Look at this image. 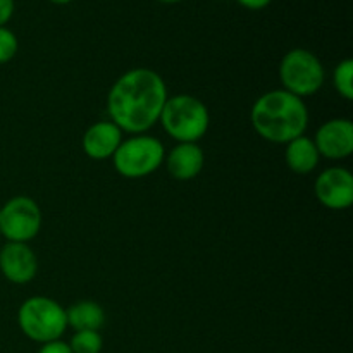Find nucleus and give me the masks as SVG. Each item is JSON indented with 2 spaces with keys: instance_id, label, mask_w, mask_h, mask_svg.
Here are the masks:
<instances>
[{
  "instance_id": "20",
  "label": "nucleus",
  "mask_w": 353,
  "mask_h": 353,
  "mask_svg": "<svg viewBox=\"0 0 353 353\" xmlns=\"http://www.w3.org/2000/svg\"><path fill=\"white\" fill-rule=\"evenodd\" d=\"M236 2L240 3V6L247 7V9L261 10V9H265L272 0H236Z\"/></svg>"
},
{
  "instance_id": "5",
  "label": "nucleus",
  "mask_w": 353,
  "mask_h": 353,
  "mask_svg": "<svg viewBox=\"0 0 353 353\" xmlns=\"http://www.w3.org/2000/svg\"><path fill=\"white\" fill-rule=\"evenodd\" d=\"M279 79L283 90L305 99L316 95L324 85V68L316 54L305 48H293L279 64Z\"/></svg>"
},
{
  "instance_id": "3",
  "label": "nucleus",
  "mask_w": 353,
  "mask_h": 353,
  "mask_svg": "<svg viewBox=\"0 0 353 353\" xmlns=\"http://www.w3.org/2000/svg\"><path fill=\"white\" fill-rule=\"evenodd\" d=\"M159 121L165 133L178 143H196L209 131L210 114L202 100L179 93L168 97Z\"/></svg>"
},
{
  "instance_id": "2",
  "label": "nucleus",
  "mask_w": 353,
  "mask_h": 353,
  "mask_svg": "<svg viewBox=\"0 0 353 353\" xmlns=\"http://www.w3.org/2000/svg\"><path fill=\"white\" fill-rule=\"evenodd\" d=\"M250 121L259 137L272 143H288L303 137L309 126V110L300 97L272 90L255 100Z\"/></svg>"
},
{
  "instance_id": "11",
  "label": "nucleus",
  "mask_w": 353,
  "mask_h": 353,
  "mask_svg": "<svg viewBox=\"0 0 353 353\" xmlns=\"http://www.w3.org/2000/svg\"><path fill=\"white\" fill-rule=\"evenodd\" d=\"M123 141V131L110 121H99L83 134V150L93 161L110 159Z\"/></svg>"
},
{
  "instance_id": "21",
  "label": "nucleus",
  "mask_w": 353,
  "mask_h": 353,
  "mask_svg": "<svg viewBox=\"0 0 353 353\" xmlns=\"http://www.w3.org/2000/svg\"><path fill=\"white\" fill-rule=\"evenodd\" d=\"M52 3H57V6H65V3L72 2V0H50Z\"/></svg>"
},
{
  "instance_id": "8",
  "label": "nucleus",
  "mask_w": 353,
  "mask_h": 353,
  "mask_svg": "<svg viewBox=\"0 0 353 353\" xmlns=\"http://www.w3.org/2000/svg\"><path fill=\"white\" fill-rule=\"evenodd\" d=\"M317 200L326 209L345 210L353 203V176L345 168H330L319 174L314 185Z\"/></svg>"
},
{
  "instance_id": "7",
  "label": "nucleus",
  "mask_w": 353,
  "mask_h": 353,
  "mask_svg": "<svg viewBox=\"0 0 353 353\" xmlns=\"http://www.w3.org/2000/svg\"><path fill=\"white\" fill-rule=\"evenodd\" d=\"M41 228V210L30 196H14L0 209V236L12 243H28Z\"/></svg>"
},
{
  "instance_id": "18",
  "label": "nucleus",
  "mask_w": 353,
  "mask_h": 353,
  "mask_svg": "<svg viewBox=\"0 0 353 353\" xmlns=\"http://www.w3.org/2000/svg\"><path fill=\"white\" fill-rule=\"evenodd\" d=\"M38 353H72L68 343H64L62 340L50 341V343H43Z\"/></svg>"
},
{
  "instance_id": "16",
  "label": "nucleus",
  "mask_w": 353,
  "mask_h": 353,
  "mask_svg": "<svg viewBox=\"0 0 353 353\" xmlns=\"http://www.w3.org/2000/svg\"><path fill=\"white\" fill-rule=\"evenodd\" d=\"M333 85L343 99L353 100V61L345 59L334 68Z\"/></svg>"
},
{
  "instance_id": "4",
  "label": "nucleus",
  "mask_w": 353,
  "mask_h": 353,
  "mask_svg": "<svg viewBox=\"0 0 353 353\" xmlns=\"http://www.w3.org/2000/svg\"><path fill=\"white\" fill-rule=\"evenodd\" d=\"M17 324L24 336L37 343L61 340L68 330L65 309L48 296H31L17 310Z\"/></svg>"
},
{
  "instance_id": "12",
  "label": "nucleus",
  "mask_w": 353,
  "mask_h": 353,
  "mask_svg": "<svg viewBox=\"0 0 353 353\" xmlns=\"http://www.w3.org/2000/svg\"><path fill=\"white\" fill-rule=\"evenodd\" d=\"M205 155L196 143H178L165 159L169 174L178 181H190L202 172Z\"/></svg>"
},
{
  "instance_id": "15",
  "label": "nucleus",
  "mask_w": 353,
  "mask_h": 353,
  "mask_svg": "<svg viewBox=\"0 0 353 353\" xmlns=\"http://www.w3.org/2000/svg\"><path fill=\"white\" fill-rule=\"evenodd\" d=\"M68 345L72 353H100L103 340L99 331H76Z\"/></svg>"
},
{
  "instance_id": "22",
  "label": "nucleus",
  "mask_w": 353,
  "mask_h": 353,
  "mask_svg": "<svg viewBox=\"0 0 353 353\" xmlns=\"http://www.w3.org/2000/svg\"><path fill=\"white\" fill-rule=\"evenodd\" d=\"M159 2H164V3H176V2H181V0H159Z\"/></svg>"
},
{
  "instance_id": "13",
  "label": "nucleus",
  "mask_w": 353,
  "mask_h": 353,
  "mask_svg": "<svg viewBox=\"0 0 353 353\" xmlns=\"http://www.w3.org/2000/svg\"><path fill=\"white\" fill-rule=\"evenodd\" d=\"M319 152L314 140L307 137H299L286 143L285 161L286 165L296 174H309L319 164Z\"/></svg>"
},
{
  "instance_id": "14",
  "label": "nucleus",
  "mask_w": 353,
  "mask_h": 353,
  "mask_svg": "<svg viewBox=\"0 0 353 353\" xmlns=\"http://www.w3.org/2000/svg\"><path fill=\"white\" fill-rule=\"evenodd\" d=\"M68 326L74 331H99L105 323V312L92 300H83L65 310Z\"/></svg>"
},
{
  "instance_id": "10",
  "label": "nucleus",
  "mask_w": 353,
  "mask_h": 353,
  "mask_svg": "<svg viewBox=\"0 0 353 353\" xmlns=\"http://www.w3.org/2000/svg\"><path fill=\"white\" fill-rule=\"evenodd\" d=\"M0 271L7 281L14 285H26L37 276V255L26 243L9 241L0 250Z\"/></svg>"
},
{
  "instance_id": "6",
  "label": "nucleus",
  "mask_w": 353,
  "mask_h": 353,
  "mask_svg": "<svg viewBox=\"0 0 353 353\" xmlns=\"http://www.w3.org/2000/svg\"><path fill=\"white\" fill-rule=\"evenodd\" d=\"M165 159L164 145L154 137L137 134L130 140L121 141L112 155L114 168L123 178L138 179L152 174L161 168Z\"/></svg>"
},
{
  "instance_id": "19",
  "label": "nucleus",
  "mask_w": 353,
  "mask_h": 353,
  "mask_svg": "<svg viewBox=\"0 0 353 353\" xmlns=\"http://www.w3.org/2000/svg\"><path fill=\"white\" fill-rule=\"evenodd\" d=\"M14 14V0H0V26H6Z\"/></svg>"
},
{
  "instance_id": "9",
  "label": "nucleus",
  "mask_w": 353,
  "mask_h": 353,
  "mask_svg": "<svg viewBox=\"0 0 353 353\" xmlns=\"http://www.w3.org/2000/svg\"><path fill=\"white\" fill-rule=\"evenodd\" d=\"M317 152L331 161L347 159L353 152V124L350 119H331L317 130L314 138Z\"/></svg>"
},
{
  "instance_id": "17",
  "label": "nucleus",
  "mask_w": 353,
  "mask_h": 353,
  "mask_svg": "<svg viewBox=\"0 0 353 353\" xmlns=\"http://www.w3.org/2000/svg\"><path fill=\"white\" fill-rule=\"evenodd\" d=\"M17 38L9 28L0 26V64H6V62L12 61L14 55L17 54Z\"/></svg>"
},
{
  "instance_id": "1",
  "label": "nucleus",
  "mask_w": 353,
  "mask_h": 353,
  "mask_svg": "<svg viewBox=\"0 0 353 353\" xmlns=\"http://www.w3.org/2000/svg\"><path fill=\"white\" fill-rule=\"evenodd\" d=\"M168 100V86L159 72L134 68L124 72L107 95L110 123L121 131L143 134L161 119Z\"/></svg>"
}]
</instances>
